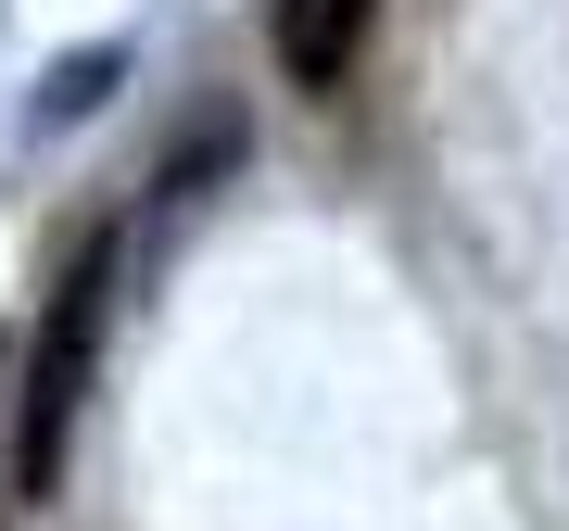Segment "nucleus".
I'll list each match as a JSON object with an SVG mask.
<instances>
[{
	"label": "nucleus",
	"mask_w": 569,
	"mask_h": 531,
	"mask_svg": "<svg viewBox=\"0 0 569 531\" xmlns=\"http://www.w3.org/2000/svg\"><path fill=\"white\" fill-rule=\"evenodd\" d=\"M114 77H127V51H77V63H63V77L39 89V127H77V114H89V102H102V89H114Z\"/></svg>",
	"instance_id": "3"
},
{
	"label": "nucleus",
	"mask_w": 569,
	"mask_h": 531,
	"mask_svg": "<svg viewBox=\"0 0 569 531\" xmlns=\"http://www.w3.org/2000/svg\"><path fill=\"white\" fill-rule=\"evenodd\" d=\"M367 26H380V0H279V13H266V51H279L291 89H342Z\"/></svg>",
	"instance_id": "2"
},
{
	"label": "nucleus",
	"mask_w": 569,
	"mask_h": 531,
	"mask_svg": "<svg viewBox=\"0 0 569 531\" xmlns=\"http://www.w3.org/2000/svg\"><path fill=\"white\" fill-rule=\"evenodd\" d=\"M0 430H13V368H0Z\"/></svg>",
	"instance_id": "4"
},
{
	"label": "nucleus",
	"mask_w": 569,
	"mask_h": 531,
	"mask_svg": "<svg viewBox=\"0 0 569 531\" xmlns=\"http://www.w3.org/2000/svg\"><path fill=\"white\" fill-rule=\"evenodd\" d=\"M102 317H114V228L63 253L51 317H39V342H26V368H13V430H0V493H13V507H51L63 493L77 418H89V392H102Z\"/></svg>",
	"instance_id": "1"
}]
</instances>
